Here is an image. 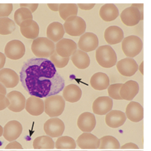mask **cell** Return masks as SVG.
I'll list each match as a JSON object with an SVG mask.
<instances>
[{
    "instance_id": "7",
    "label": "cell",
    "mask_w": 151,
    "mask_h": 151,
    "mask_svg": "<svg viewBox=\"0 0 151 151\" xmlns=\"http://www.w3.org/2000/svg\"><path fill=\"white\" fill-rule=\"evenodd\" d=\"M25 53V47L23 42L18 40L9 42L5 47V55L11 60H19Z\"/></svg>"
},
{
    "instance_id": "8",
    "label": "cell",
    "mask_w": 151,
    "mask_h": 151,
    "mask_svg": "<svg viewBox=\"0 0 151 151\" xmlns=\"http://www.w3.org/2000/svg\"><path fill=\"white\" fill-rule=\"evenodd\" d=\"M44 130L47 136L52 137H59L63 134L65 125L63 121L57 117H52L44 123Z\"/></svg>"
},
{
    "instance_id": "24",
    "label": "cell",
    "mask_w": 151,
    "mask_h": 151,
    "mask_svg": "<svg viewBox=\"0 0 151 151\" xmlns=\"http://www.w3.org/2000/svg\"><path fill=\"white\" fill-rule=\"evenodd\" d=\"M104 37L108 44L115 45L123 41L124 32L121 28L118 26H110L105 30Z\"/></svg>"
},
{
    "instance_id": "14",
    "label": "cell",
    "mask_w": 151,
    "mask_h": 151,
    "mask_svg": "<svg viewBox=\"0 0 151 151\" xmlns=\"http://www.w3.org/2000/svg\"><path fill=\"white\" fill-rule=\"evenodd\" d=\"M117 69L119 73L124 77H132L138 70L137 62L131 58L121 59L117 63Z\"/></svg>"
},
{
    "instance_id": "18",
    "label": "cell",
    "mask_w": 151,
    "mask_h": 151,
    "mask_svg": "<svg viewBox=\"0 0 151 151\" xmlns=\"http://www.w3.org/2000/svg\"><path fill=\"white\" fill-rule=\"evenodd\" d=\"M19 77L16 71L10 68H3L0 70V83L6 88H13L18 84Z\"/></svg>"
},
{
    "instance_id": "20",
    "label": "cell",
    "mask_w": 151,
    "mask_h": 151,
    "mask_svg": "<svg viewBox=\"0 0 151 151\" xmlns=\"http://www.w3.org/2000/svg\"><path fill=\"white\" fill-rule=\"evenodd\" d=\"M19 27L22 35L25 38L32 40H35L38 38L40 32V27L37 23L33 19L24 21L19 25Z\"/></svg>"
},
{
    "instance_id": "33",
    "label": "cell",
    "mask_w": 151,
    "mask_h": 151,
    "mask_svg": "<svg viewBox=\"0 0 151 151\" xmlns=\"http://www.w3.org/2000/svg\"><path fill=\"white\" fill-rule=\"evenodd\" d=\"M76 147L75 141L70 136L59 137L55 143V148L57 149H75Z\"/></svg>"
},
{
    "instance_id": "39",
    "label": "cell",
    "mask_w": 151,
    "mask_h": 151,
    "mask_svg": "<svg viewBox=\"0 0 151 151\" xmlns=\"http://www.w3.org/2000/svg\"><path fill=\"white\" fill-rule=\"evenodd\" d=\"M9 101L4 95L0 94V111L5 110L9 106Z\"/></svg>"
},
{
    "instance_id": "44",
    "label": "cell",
    "mask_w": 151,
    "mask_h": 151,
    "mask_svg": "<svg viewBox=\"0 0 151 151\" xmlns=\"http://www.w3.org/2000/svg\"><path fill=\"white\" fill-rule=\"evenodd\" d=\"M131 6H135V7H136L139 10L141 14V20H143V3H139V4H136V3H134V4H132Z\"/></svg>"
},
{
    "instance_id": "19",
    "label": "cell",
    "mask_w": 151,
    "mask_h": 151,
    "mask_svg": "<svg viewBox=\"0 0 151 151\" xmlns=\"http://www.w3.org/2000/svg\"><path fill=\"white\" fill-rule=\"evenodd\" d=\"M139 91V84L135 81L130 80L122 84L119 90V96L123 100L132 101Z\"/></svg>"
},
{
    "instance_id": "26",
    "label": "cell",
    "mask_w": 151,
    "mask_h": 151,
    "mask_svg": "<svg viewBox=\"0 0 151 151\" xmlns=\"http://www.w3.org/2000/svg\"><path fill=\"white\" fill-rule=\"evenodd\" d=\"M62 96L65 101L71 103H76L81 99L82 90L76 84H69L64 88Z\"/></svg>"
},
{
    "instance_id": "28",
    "label": "cell",
    "mask_w": 151,
    "mask_h": 151,
    "mask_svg": "<svg viewBox=\"0 0 151 151\" xmlns=\"http://www.w3.org/2000/svg\"><path fill=\"white\" fill-rule=\"evenodd\" d=\"M119 14L116 5L108 3L103 5L99 10L100 17L105 22H111L116 19Z\"/></svg>"
},
{
    "instance_id": "34",
    "label": "cell",
    "mask_w": 151,
    "mask_h": 151,
    "mask_svg": "<svg viewBox=\"0 0 151 151\" xmlns=\"http://www.w3.org/2000/svg\"><path fill=\"white\" fill-rule=\"evenodd\" d=\"M16 24L12 19L8 17L0 18V35H8L14 31Z\"/></svg>"
},
{
    "instance_id": "51",
    "label": "cell",
    "mask_w": 151,
    "mask_h": 151,
    "mask_svg": "<svg viewBox=\"0 0 151 151\" xmlns=\"http://www.w3.org/2000/svg\"><path fill=\"white\" fill-rule=\"evenodd\" d=\"M137 151H140V150H137Z\"/></svg>"
},
{
    "instance_id": "42",
    "label": "cell",
    "mask_w": 151,
    "mask_h": 151,
    "mask_svg": "<svg viewBox=\"0 0 151 151\" xmlns=\"http://www.w3.org/2000/svg\"><path fill=\"white\" fill-rule=\"evenodd\" d=\"M78 7H79L82 10H85V11H89V10L92 9L94 6L96 5L95 3H91V4H83V3H78L77 5Z\"/></svg>"
},
{
    "instance_id": "22",
    "label": "cell",
    "mask_w": 151,
    "mask_h": 151,
    "mask_svg": "<svg viewBox=\"0 0 151 151\" xmlns=\"http://www.w3.org/2000/svg\"><path fill=\"white\" fill-rule=\"evenodd\" d=\"M126 120L125 114L121 110H111L105 117V123L108 127L112 129L123 126Z\"/></svg>"
},
{
    "instance_id": "41",
    "label": "cell",
    "mask_w": 151,
    "mask_h": 151,
    "mask_svg": "<svg viewBox=\"0 0 151 151\" xmlns=\"http://www.w3.org/2000/svg\"><path fill=\"white\" fill-rule=\"evenodd\" d=\"M23 147L20 143L16 141L10 142L5 147V149H22Z\"/></svg>"
},
{
    "instance_id": "46",
    "label": "cell",
    "mask_w": 151,
    "mask_h": 151,
    "mask_svg": "<svg viewBox=\"0 0 151 151\" xmlns=\"http://www.w3.org/2000/svg\"><path fill=\"white\" fill-rule=\"evenodd\" d=\"M59 5L58 3H56V4H52V3H49L47 4V6L50 8L51 11L57 12L58 11V7H59Z\"/></svg>"
},
{
    "instance_id": "13",
    "label": "cell",
    "mask_w": 151,
    "mask_h": 151,
    "mask_svg": "<svg viewBox=\"0 0 151 151\" xmlns=\"http://www.w3.org/2000/svg\"><path fill=\"white\" fill-rule=\"evenodd\" d=\"M120 18L124 25L133 27L139 24L141 20V14L136 7L130 6L123 10L120 14Z\"/></svg>"
},
{
    "instance_id": "2",
    "label": "cell",
    "mask_w": 151,
    "mask_h": 151,
    "mask_svg": "<svg viewBox=\"0 0 151 151\" xmlns=\"http://www.w3.org/2000/svg\"><path fill=\"white\" fill-rule=\"evenodd\" d=\"M31 50L37 58H47L55 52V44L47 38H37L32 42Z\"/></svg>"
},
{
    "instance_id": "45",
    "label": "cell",
    "mask_w": 151,
    "mask_h": 151,
    "mask_svg": "<svg viewBox=\"0 0 151 151\" xmlns=\"http://www.w3.org/2000/svg\"><path fill=\"white\" fill-rule=\"evenodd\" d=\"M6 62V57L5 54L0 52V70L3 68Z\"/></svg>"
},
{
    "instance_id": "1",
    "label": "cell",
    "mask_w": 151,
    "mask_h": 151,
    "mask_svg": "<svg viewBox=\"0 0 151 151\" xmlns=\"http://www.w3.org/2000/svg\"><path fill=\"white\" fill-rule=\"evenodd\" d=\"M19 80L31 96L38 98L57 95L65 87V81L47 58H31L23 65Z\"/></svg>"
},
{
    "instance_id": "21",
    "label": "cell",
    "mask_w": 151,
    "mask_h": 151,
    "mask_svg": "<svg viewBox=\"0 0 151 151\" xmlns=\"http://www.w3.org/2000/svg\"><path fill=\"white\" fill-rule=\"evenodd\" d=\"M25 108L31 116H40L44 111V101L40 98L31 96L26 100Z\"/></svg>"
},
{
    "instance_id": "35",
    "label": "cell",
    "mask_w": 151,
    "mask_h": 151,
    "mask_svg": "<svg viewBox=\"0 0 151 151\" xmlns=\"http://www.w3.org/2000/svg\"><path fill=\"white\" fill-rule=\"evenodd\" d=\"M32 14V13L27 8L20 7L16 10L14 12V23L19 26L24 21L27 20V19H32L33 16Z\"/></svg>"
},
{
    "instance_id": "12",
    "label": "cell",
    "mask_w": 151,
    "mask_h": 151,
    "mask_svg": "<svg viewBox=\"0 0 151 151\" xmlns=\"http://www.w3.org/2000/svg\"><path fill=\"white\" fill-rule=\"evenodd\" d=\"M9 101V109L14 112H20L25 109L26 99L25 96L18 91H12L6 95Z\"/></svg>"
},
{
    "instance_id": "36",
    "label": "cell",
    "mask_w": 151,
    "mask_h": 151,
    "mask_svg": "<svg viewBox=\"0 0 151 151\" xmlns=\"http://www.w3.org/2000/svg\"><path fill=\"white\" fill-rule=\"evenodd\" d=\"M50 60L55 65V67L58 68H63L65 67L68 64L69 60H70V58H62L60 57L55 51L50 56Z\"/></svg>"
},
{
    "instance_id": "32",
    "label": "cell",
    "mask_w": 151,
    "mask_h": 151,
    "mask_svg": "<svg viewBox=\"0 0 151 151\" xmlns=\"http://www.w3.org/2000/svg\"><path fill=\"white\" fill-rule=\"evenodd\" d=\"M99 140V149H119L121 147L119 141L114 136H105Z\"/></svg>"
},
{
    "instance_id": "4",
    "label": "cell",
    "mask_w": 151,
    "mask_h": 151,
    "mask_svg": "<svg viewBox=\"0 0 151 151\" xmlns=\"http://www.w3.org/2000/svg\"><path fill=\"white\" fill-rule=\"evenodd\" d=\"M65 103L62 96L55 95L45 98L44 111L50 117L60 116L65 109Z\"/></svg>"
},
{
    "instance_id": "5",
    "label": "cell",
    "mask_w": 151,
    "mask_h": 151,
    "mask_svg": "<svg viewBox=\"0 0 151 151\" xmlns=\"http://www.w3.org/2000/svg\"><path fill=\"white\" fill-rule=\"evenodd\" d=\"M65 32L71 37H79L85 33L86 24L84 19L78 16L69 17L63 25Z\"/></svg>"
},
{
    "instance_id": "27",
    "label": "cell",
    "mask_w": 151,
    "mask_h": 151,
    "mask_svg": "<svg viewBox=\"0 0 151 151\" xmlns=\"http://www.w3.org/2000/svg\"><path fill=\"white\" fill-rule=\"evenodd\" d=\"M90 84L94 90H104L110 86V79L108 75L103 72H97L91 77Z\"/></svg>"
},
{
    "instance_id": "37",
    "label": "cell",
    "mask_w": 151,
    "mask_h": 151,
    "mask_svg": "<svg viewBox=\"0 0 151 151\" xmlns=\"http://www.w3.org/2000/svg\"><path fill=\"white\" fill-rule=\"evenodd\" d=\"M122 84H123L121 83L113 84L108 87V93L109 95V97L111 99L122 100L119 96V90L121 87L122 86Z\"/></svg>"
},
{
    "instance_id": "6",
    "label": "cell",
    "mask_w": 151,
    "mask_h": 151,
    "mask_svg": "<svg viewBox=\"0 0 151 151\" xmlns=\"http://www.w3.org/2000/svg\"><path fill=\"white\" fill-rule=\"evenodd\" d=\"M143 49V42L139 37L135 35L129 36L123 38L122 50L128 58H132L139 55Z\"/></svg>"
},
{
    "instance_id": "3",
    "label": "cell",
    "mask_w": 151,
    "mask_h": 151,
    "mask_svg": "<svg viewBox=\"0 0 151 151\" xmlns=\"http://www.w3.org/2000/svg\"><path fill=\"white\" fill-rule=\"evenodd\" d=\"M96 60L101 67L110 68L116 64V52L110 45H102L97 48L96 52Z\"/></svg>"
},
{
    "instance_id": "48",
    "label": "cell",
    "mask_w": 151,
    "mask_h": 151,
    "mask_svg": "<svg viewBox=\"0 0 151 151\" xmlns=\"http://www.w3.org/2000/svg\"><path fill=\"white\" fill-rule=\"evenodd\" d=\"M143 64H144V62H142V63H141L139 66H138L139 70L140 71V73L142 74V75H143V74H144V73H143Z\"/></svg>"
},
{
    "instance_id": "9",
    "label": "cell",
    "mask_w": 151,
    "mask_h": 151,
    "mask_svg": "<svg viewBox=\"0 0 151 151\" xmlns=\"http://www.w3.org/2000/svg\"><path fill=\"white\" fill-rule=\"evenodd\" d=\"M99 45L97 36L93 32H85L78 40L77 46L79 50L85 52L94 51Z\"/></svg>"
},
{
    "instance_id": "16",
    "label": "cell",
    "mask_w": 151,
    "mask_h": 151,
    "mask_svg": "<svg viewBox=\"0 0 151 151\" xmlns=\"http://www.w3.org/2000/svg\"><path fill=\"white\" fill-rule=\"evenodd\" d=\"M113 101L109 97L102 96L97 98L93 101L92 105V110L94 114L97 115L107 114L112 109Z\"/></svg>"
},
{
    "instance_id": "43",
    "label": "cell",
    "mask_w": 151,
    "mask_h": 151,
    "mask_svg": "<svg viewBox=\"0 0 151 151\" xmlns=\"http://www.w3.org/2000/svg\"><path fill=\"white\" fill-rule=\"evenodd\" d=\"M121 149H139V147L136 144L134 143H127L120 147Z\"/></svg>"
},
{
    "instance_id": "49",
    "label": "cell",
    "mask_w": 151,
    "mask_h": 151,
    "mask_svg": "<svg viewBox=\"0 0 151 151\" xmlns=\"http://www.w3.org/2000/svg\"><path fill=\"white\" fill-rule=\"evenodd\" d=\"M3 128L0 125V137L3 136Z\"/></svg>"
},
{
    "instance_id": "25",
    "label": "cell",
    "mask_w": 151,
    "mask_h": 151,
    "mask_svg": "<svg viewBox=\"0 0 151 151\" xmlns=\"http://www.w3.org/2000/svg\"><path fill=\"white\" fill-rule=\"evenodd\" d=\"M65 31L63 25L58 22H52L47 27V37L53 43L60 41L63 38Z\"/></svg>"
},
{
    "instance_id": "38",
    "label": "cell",
    "mask_w": 151,
    "mask_h": 151,
    "mask_svg": "<svg viewBox=\"0 0 151 151\" xmlns=\"http://www.w3.org/2000/svg\"><path fill=\"white\" fill-rule=\"evenodd\" d=\"M13 10L11 3H0V18L8 17Z\"/></svg>"
},
{
    "instance_id": "47",
    "label": "cell",
    "mask_w": 151,
    "mask_h": 151,
    "mask_svg": "<svg viewBox=\"0 0 151 151\" xmlns=\"http://www.w3.org/2000/svg\"><path fill=\"white\" fill-rule=\"evenodd\" d=\"M0 94H3L4 95V96H5L6 94V88L1 83H0Z\"/></svg>"
},
{
    "instance_id": "40",
    "label": "cell",
    "mask_w": 151,
    "mask_h": 151,
    "mask_svg": "<svg viewBox=\"0 0 151 151\" xmlns=\"http://www.w3.org/2000/svg\"><path fill=\"white\" fill-rule=\"evenodd\" d=\"M20 7L27 8L32 13L36 11V10L38 7V3H22L19 4Z\"/></svg>"
},
{
    "instance_id": "31",
    "label": "cell",
    "mask_w": 151,
    "mask_h": 151,
    "mask_svg": "<svg viewBox=\"0 0 151 151\" xmlns=\"http://www.w3.org/2000/svg\"><path fill=\"white\" fill-rule=\"evenodd\" d=\"M32 146L35 149H53L55 148V142L51 137L42 136L35 139Z\"/></svg>"
},
{
    "instance_id": "50",
    "label": "cell",
    "mask_w": 151,
    "mask_h": 151,
    "mask_svg": "<svg viewBox=\"0 0 151 151\" xmlns=\"http://www.w3.org/2000/svg\"><path fill=\"white\" fill-rule=\"evenodd\" d=\"M111 151H113V150H111ZM116 151H118V150H116Z\"/></svg>"
},
{
    "instance_id": "23",
    "label": "cell",
    "mask_w": 151,
    "mask_h": 151,
    "mask_svg": "<svg viewBox=\"0 0 151 151\" xmlns=\"http://www.w3.org/2000/svg\"><path fill=\"white\" fill-rule=\"evenodd\" d=\"M125 116L132 122H139L143 119V108L139 103L131 101L126 108Z\"/></svg>"
},
{
    "instance_id": "29",
    "label": "cell",
    "mask_w": 151,
    "mask_h": 151,
    "mask_svg": "<svg viewBox=\"0 0 151 151\" xmlns=\"http://www.w3.org/2000/svg\"><path fill=\"white\" fill-rule=\"evenodd\" d=\"M71 60L73 64L80 70L86 69L90 64V58L88 55L83 51L77 50L71 55Z\"/></svg>"
},
{
    "instance_id": "10",
    "label": "cell",
    "mask_w": 151,
    "mask_h": 151,
    "mask_svg": "<svg viewBox=\"0 0 151 151\" xmlns=\"http://www.w3.org/2000/svg\"><path fill=\"white\" fill-rule=\"evenodd\" d=\"M77 50V44L68 38H62L55 45V51L62 58H70Z\"/></svg>"
},
{
    "instance_id": "30",
    "label": "cell",
    "mask_w": 151,
    "mask_h": 151,
    "mask_svg": "<svg viewBox=\"0 0 151 151\" xmlns=\"http://www.w3.org/2000/svg\"><path fill=\"white\" fill-rule=\"evenodd\" d=\"M58 12L61 18L66 20L70 16H77L78 6L77 4L74 3H62L59 5Z\"/></svg>"
},
{
    "instance_id": "17",
    "label": "cell",
    "mask_w": 151,
    "mask_h": 151,
    "mask_svg": "<svg viewBox=\"0 0 151 151\" xmlns=\"http://www.w3.org/2000/svg\"><path fill=\"white\" fill-rule=\"evenodd\" d=\"M77 126L83 132L90 133L96 126V119L94 114L88 111L81 114L77 119Z\"/></svg>"
},
{
    "instance_id": "15",
    "label": "cell",
    "mask_w": 151,
    "mask_h": 151,
    "mask_svg": "<svg viewBox=\"0 0 151 151\" xmlns=\"http://www.w3.org/2000/svg\"><path fill=\"white\" fill-rule=\"evenodd\" d=\"M76 143L82 149H98L100 140L92 134L84 132L78 137Z\"/></svg>"
},
{
    "instance_id": "11",
    "label": "cell",
    "mask_w": 151,
    "mask_h": 151,
    "mask_svg": "<svg viewBox=\"0 0 151 151\" xmlns=\"http://www.w3.org/2000/svg\"><path fill=\"white\" fill-rule=\"evenodd\" d=\"M23 131L22 124L18 121L12 120L6 123L3 127V136L8 142L16 141L20 136Z\"/></svg>"
}]
</instances>
